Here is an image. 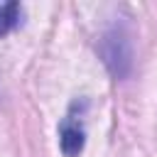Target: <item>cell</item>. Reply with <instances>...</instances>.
Returning <instances> with one entry per match:
<instances>
[{"label":"cell","instance_id":"2","mask_svg":"<svg viewBox=\"0 0 157 157\" xmlns=\"http://www.w3.org/2000/svg\"><path fill=\"white\" fill-rule=\"evenodd\" d=\"M59 147L66 157H78L83 150V130L76 123L64 120L59 128Z\"/></svg>","mask_w":157,"mask_h":157},{"label":"cell","instance_id":"3","mask_svg":"<svg viewBox=\"0 0 157 157\" xmlns=\"http://www.w3.org/2000/svg\"><path fill=\"white\" fill-rule=\"evenodd\" d=\"M20 22V2H5L0 5V37H5L15 25Z\"/></svg>","mask_w":157,"mask_h":157},{"label":"cell","instance_id":"1","mask_svg":"<svg viewBox=\"0 0 157 157\" xmlns=\"http://www.w3.org/2000/svg\"><path fill=\"white\" fill-rule=\"evenodd\" d=\"M98 54L105 64V69L110 71L113 78H125L132 69V44L130 37L120 29L113 27L108 32L101 34L98 39Z\"/></svg>","mask_w":157,"mask_h":157}]
</instances>
